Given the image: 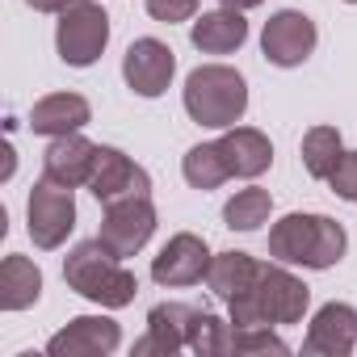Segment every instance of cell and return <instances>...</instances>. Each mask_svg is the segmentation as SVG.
<instances>
[{"label": "cell", "mask_w": 357, "mask_h": 357, "mask_svg": "<svg viewBox=\"0 0 357 357\" xmlns=\"http://www.w3.org/2000/svg\"><path fill=\"white\" fill-rule=\"evenodd\" d=\"M315 43H319V30L298 9H278L261 30V55L273 68H303L315 55Z\"/></svg>", "instance_id": "obj_9"}, {"label": "cell", "mask_w": 357, "mask_h": 357, "mask_svg": "<svg viewBox=\"0 0 357 357\" xmlns=\"http://www.w3.org/2000/svg\"><path fill=\"white\" fill-rule=\"evenodd\" d=\"M181 101L198 126L227 130L248 114V80L227 63H202L185 76Z\"/></svg>", "instance_id": "obj_4"}, {"label": "cell", "mask_w": 357, "mask_h": 357, "mask_svg": "<svg viewBox=\"0 0 357 357\" xmlns=\"http://www.w3.org/2000/svg\"><path fill=\"white\" fill-rule=\"evenodd\" d=\"M118 344H122L118 319L76 315V319H68V328H59L47 340V353L51 357H105V353H118Z\"/></svg>", "instance_id": "obj_12"}, {"label": "cell", "mask_w": 357, "mask_h": 357, "mask_svg": "<svg viewBox=\"0 0 357 357\" xmlns=\"http://www.w3.org/2000/svg\"><path fill=\"white\" fill-rule=\"evenodd\" d=\"M349 248V236L336 219L328 215H307L294 211L269 227V257L282 265H303V269H332L340 265Z\"/></svg>", "instance_id": "obj_2"}, {"label": "cell", "mask_w": 357, "mask_h": 357, "mask_svg": "<svg viewBox=\"0 0 357 357\" xmlns=\"http://www.w3.org/2000/svg\"><path fill=\"white\" fill-rule=\"evenodd\" d=\"M190 43L202 51V55H236L244 43H248V22L240 9H211L202 17H194L190 26Z\"/></svg>", "instance_id": "obj_18"}, {"label": "cell", "mask_w": 357, "mask_h": 357, "mask_svg": "<svg viewBox=\"0 0 357 357\" xmlns=\"http://www.w3.org/2000/svg\"><path fill=\"white\" fill-rule=\"evenodd\" d=\"M211 261H215V252L206 248L202 236H194V231H176V236L151 257V282L164 286V290L198 286V282H206Z\"/></svg>", "instance_id": "obj_8"}, {"label": "cell", "mask_w": 357, "mask_h": 357, "mask_svg": "<svg viewBox=\"0 0 357 357\" xmlns=\"http://www.w3.org/2000/svg\"><path fill=\"white\" fill-rule=\"evenodd\" d=\"M311 307V290L303 278H294L282 261L261 265V278L252 282V290L236 294L227 303L231 328H282V324H298Z\"/></svg>", "instance_id": "obj_1"}, {"label": "cell", "mask_w": 357, "mask_h": 357, "mask_svg": "<svg viewBox=\"0 0 357 357\" xmlns=\"http://www.w3.org/2000/svg\"><path fill=\"white\" fill-rule=\"evenodd\" d=\"M26 5H30L34 13H55V17H59V13L72 5V0H26Z\"/></svg>", "instance_id": "obj_28"}, {"label": "cell", "mask_w": 357, "mask_h": 357, "mask_svg": "<svg viewBox=\"0 0 357 357\" xmlns=\"http://www.w3.org/2000/svg\"><path fill=\"white\" fill-rule=\"evenodd\" d=\"M181 176H185V185H190V190H202V194L219 190L227 176H231L219 139H215V143H198V147H190L185 160H181Z\"/></svg>", "instance_id": "obj_21"}, {"label": "cell", "mask_w": 357, "mask_h": 357, "mask_svg": "<svg viewBox=\"0 0 357 357\" xmlns=\"http://www.w3.org/2000/svg\"><path fill=\"white\" fill-rule=\"evenodd\" d=\"M109 47V13L97 0H72L55 26V51L68 68H93Z\"/></svg>", "instance_id": "obj_5"}, {"label": "cell", "mask_w": 357, "mask_h": 357, "mask_svg": "<svg viewBox=\"0 0 357 357\" xmlns=\"http://www.w3.org/2000/svg\"><path fill=\"white\" fill-rule=\"evenodd\" d=\"M303 168H307V176H315V181H328V172L336 168V160H340V151H344V139H340V130L336 126H311L307 135H303Z\"/></svg>", "instance_id": "obj_23"}, {"label": "cell", "mask_w": 357, "mask_h": 357, "mask_svg": "<svg viewBox=\"0 0 357 357\" xmlns=\"http://www.w3.org/2000/svg\"><path fill=\"white\" fill-rule=\"evenodd\" d=\"M194 315H198V307H190V303H155L147 311V332L135 340V357H147V353L172 357V353L190 349Z\"/></svg>", "instance_id": "obj_14"}, {"label": "cell", "mask_w": 357, "mask_h": 357, "mask_svg": "<svg viewBox=\"0 0 357 357\" xmlns=\"http://www.w3.org/2000/svg\"><path fill=\"white\" fill-rule=\"evenodd\" d=\"M190 353H198V357H223V353H231V324H223L211 311H198L194 328H190Z\"/></svg>", "instance_id": "obj_24"}, {"label": "cell", "mask_w": 357, "mask_h": 357, "mask_svg": "<svg viewBox=\"0 0 357 357\" xmlns=\"http://www.w3.org/2000/svg\"><path fill=\"white\" fill-rule=\"evenodd\" d=\"M72 227H76V198H72V190L43 176V181L30 190V198H26V231H30L34 248H43V252L63 248Z\"/></svg>", "instance_id": "obj_6"}, {"label": "cell", "mask_w": 357, "mask_h": 357, "mask_svg": "<svg viewBox=\"0 0 357 357\" xmlns=\"http://www.w3.org/2000/svg\"><path fill=\"white\" fill-rule=\"evenodd\" d=\"M93 160H97V143H89L80 130L76 135H59L43 151V176H47V181H55V185L80 190V185H89Z\"/></svg>", "instance_id": "obj_15"}, {"label": "cell", "mask_w": 357, "mask_h": 357, "mask_svg": "<svg viewBox=\"0 0 357 357\" xmlns=\"http://www.w3.org/2000/svg\"><path fill=\"white\" fill-rule=\"evenodd\" d=\"M155 231V206L151 198H122V202H109L105 206V219H101V231L97 240L114 252V257H135L147 248Z\"/></svg>", "instance_id": "obj_10"}, {"label": "cell", "mask_w": 357, "mask_h": 357, "mask_svg": "<svg viewBox=\"0 0 357 357\" xmlns=\"http://www.w3.org/2000/svg\"><path fill=\"white\" fill-rule=\"evenodd\" d=\"M43 298V269L22 257V252H9L0 261V307L5 311H26Z\"/></svg>", "instance_id": "obj_19"}, {"label": "cell", "mask_w": 357, "mask_h": 357, "mask_svg": "<svg viewBox=\"0 0 357 357\" xmlns=\"http://www.w3.org/2000/svg\"><path fill=\"white\" fill-rule=\"evenodd\" d=\"M84 190L101 206H109V202H122V198H151V176L122 147L97 143V160H93V172H89V185Z\"/></svg>", "instance_id": "obj_7"}, {"label": "cell", "mask_w": 357, "mask_h": 357, "mask_svg": "<svg viewBox=\"0 0 357 357\" xmlns=\"http://www.w3.org/2000/svg\"><path fill=\"white\" fill-rule=\"evenodd\" d=\"M63 282H68V290H76L80 298H89V303H97L105 311H122L139 294V278L101 240H84V244H76L68 252Z\"/></svg>", "instance_id": "obj_3"}, {"label": "cell", "mask_w": 357, "mask_h": 357, "mask_svg": "<svg viewBox=\"0 0 357 357\" xmlns=\"http://www.w3.org/2000/svg\"><path fill=\"white\" fill-rule=\"evenodd\" d=\"M328 190L340 202H357V151H340L336 168L328 172Z\"/></svg>", "instance_id": "obj_26"}, {"label": "cell", "mask_w": 357, "mask_h": 357, "mask_svg": "<svg viewBox=\"0 0 357 357\" xmlns=\"http://www.w3.org/2000/svg\"><path fill=\"white\" fill-rule=\"evenodd\" d=\"M261 265H265V261H257L252 252H236V248H231V252H215L211 273H206V286H211L215 298L231 303L236 294L252 290V282L261 278Z\"/></svg>", "instance_id": "obj_20"}, {"label": "cell", "mask_w": 357, "mask_h": 357, "mask_svg": "<svg viewBox=\"0 0 357 357\" xmlns=\"http://www.w3.org/2000/svg\"><path fill=\"white\" fill-rule=\"evenodd\" d=\"M231 353H290L273 328H231Z\"/></svg>", "instance_id": "obj_25"}, {"label": "cell", "mask_w": 357, "mask_h": 357, "mask_svg": "<svg viewBox=\"0 0 357 357\" xmlns=\"http://www.w3.org/2000/svg\"><path fill=\"white\" fill-rule=\"evenodd\" d=\"M357 349V307L349 303H324L303 336V353L311 357H344Z\"/></svg>", "instance_id": "obj_13"}, {"label": "cell", "mask_w": 357, "mask_h": 357, "mask_svg": "<svg viewBox=\"0 0 357 357\" xmlns=\"http://www.w3.org/2000/svg\"><path fill=\"white\" fill-rule=\"evenodd\" d=\"M147 17L160 26H181L198 17V0H147Z\"/></svg>", "instance_id": "obj_27"}, {"label": "cell", "mask_w": 357, "mask_h": 357, "mask_svg": "<svg viewBox=\"0 0 357 357\" xmlns=\"http://www.w3.org/2000/svg\"><path fill=\"white\" fill-rule=\"evenodd\" d=\"M269 215H273V198L261 185L236 190V198H227V206H223V223L231 231H261L269 223Z\"/></svg>", "instance_id": "obj_22"}, {"label": "cell", "mask_w": 357, "mask_h": 357, "mask_svg": "<svg viewBox=\"0 0 357 357\" xmlns=\"http://www.w3.org/2000/svg\"><path fill=\"white\" fill-rule=\"evenodd\" d=\"M93 122V105L80 97V93H47L34 101L30 109V130L34 135H47V139H59V135H76Z\"/></svg>", "instance_id": "obj_16"}, {"label": "cell", "mask_w": 357, "mask_h": 357, "mask_svg": "<svg viewBox=\"0 0 357 357\" xmlns=\"http://www.w3.org/2000/svg\"><path fill=\"white\" fill-rule=\"evenodd\" d=\"M176 76V55L160 38H135L122 55V80L135 97H164Z\"/></svg>", "instance_id": "obj_11"}, {"label": "cell", "mask_w": 357, "mask_h": 357, "mask_svg": "<svg viewBox=\"0 0 357 357\" xmlns=\"http://www.w3.org/2000/svg\"><path fill=\"white\" fill-rule=\"evenodd\" d=\"M344 5H357V0H344Z\"/></svg>", "instance_id": "obj_30"}, {"label": "cell", "mask_w": 357, "mask_h": 357, "mask_svg": "<svg viewBox=\"0 0 357 357\" xmlns=\"http://www.w3.org/2000/svg\"><path fill=\"white\" fill-rule=\"evenodd\" d=\"M219 147L227 155L231 176H240V181H257V176L269 172V164H273V143L257 126H227L219 135Z\"/></svg>", "instance_id": "obj_17"}, {"label": "cell", "mask_w": 357, "mask_h": 357, "mask_svg": "<svg viewBox=\"0 0 357 357\" xmlns=\"http://www.w3.org/2000/svg\"><path fill=\"white\" fill-rule=\"evenodd\" d=\"M223 9H240V13H248V9H257V5H265V0H219Z\"/></svg>", "instance_id": "obj_29"}]
</instances>
